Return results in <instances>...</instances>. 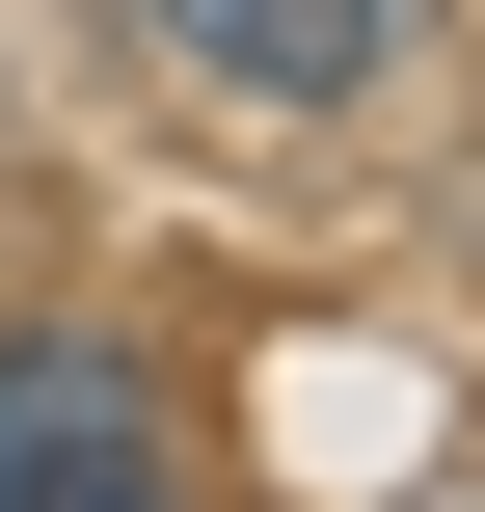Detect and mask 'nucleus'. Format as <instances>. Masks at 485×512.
<instances>
[{
  "label": "nucleus",
  "mask_w": 485,
  "mask_h": 512,
  "mask_svg": "<svg viewBox=\"0 0 485 512\" xmlns=\"http://www.w3.org/2000/svg\"><path fill=\"white\" fill-rule=\"evenodd\" d=\"M0 512H162V405L108 324H27L0 351Z\"/></svg>",
  "instance_id": "1"
},
{
  "label": "nucleus",
  "mask_w": 485,
  "mask_h": 512,
  "mask_svg": "<svg viewBox=\"0 0 485 512\" xmlns=\"http://www.w3.org/2000/svg\"><path fill=\"white\" fill-rule=\"evenodd\" d=\"M162 54L243 81V108H378V81L432 54V0H162Z\"/></svg>",
  "instance_id": "2"
}]
</instances>
